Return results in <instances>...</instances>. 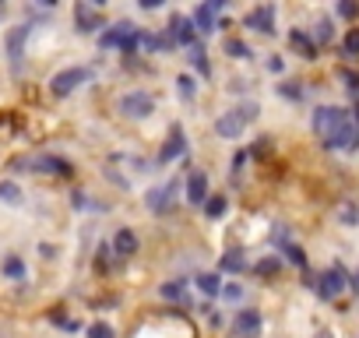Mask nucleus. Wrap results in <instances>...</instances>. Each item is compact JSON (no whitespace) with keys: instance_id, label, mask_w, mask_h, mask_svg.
I'll return each mask as SVG.
<instances>
[{"instance_id":"42","label":"nucleus","mask_w":359,"mask_h":338,"mask_svg":"<svg viewBox=\"0 0 359 338\" xmlns=\"http://www.w3.org/2000/svg\"><path fill=\"white\" fill-rule=\"evenodd\" d=\"M313 338H334V334H331V331H317Z\"/></svg>"},{"instance_id":"24","label":"nucleus","mask_w":359,"mask_h":338,"mask_svg":"<svg viewBox=\"0 0 359 338\" xmlns=\"http://www.w3.org/2000/svg\"><path fill=\"white\" fill-rule=\"evenodd\" d=\"M310 39L317 43V50H320V46H327V43L334 39V22H331L327 15H324V18H317V25H313V36H310Z\"/></svg>"},{"instance_id":"26","label":"nucleus","mask_w":359,"mask_h":338,"mask_svg":"<svg viewBox=\"0 0 359 338\" xmlns=\"http://www.w3.org/2000/svg\"><path fill=\"white\" fill-rule=\"evenodd\" d=\"M275 92L282 99H289V102H303L306 99V85L303 81H282V85H275Z\"/></svg>"},{"instance_id":"30","label":"nucleus","mask_w":359,"mask_h":338,"mask_svg":"<svg viewBox=\"0 0 359 338\" xmlns=\"http://www.w3.org/2000/svg\"><path fill=\"white\" fill-rule=\"evenodd\" d=\"M341 57L345 60H359V29H348L341 36Z\"/></svg>"},{"instance_id":"27","label":"nucleus","mask_w":359,"mask_h":338,"mask_svg":"<svg viewBox=\"0 0 359 338\" xmlns=\"http://www.w3.org/2000/svg\"><path fill=\"white\" fill-rule=\"evenodd\" d=\"M338 222H341L345 229H355V226H359V205H355L352 198L338 205Z\"/></svg>"},{"instance_id":"6","label":"nucleus","mask_w":359,"mask_h":338,"mask_svg":"<svg viewBox=\"0 0 359 338\" xmlns=\"http://www.w3.org/2000/svg\"><path fill=\"white\" fill-rule=\"evenodd\" d=\"M32 39V22H22L15 29H8L4 36V46H8V60H11V71L22 74V57H25V46Z\"/></svg>"},{"instance_id":"2","label":"nucleus","mask_w":359,"mask_h":338,"mask_svg":"<svg viewBox=\"0 0 359 338\" xmlns=\"http://www.w3.org/2000/svg\"><path fill=\"white\" fill-rule=\"evenodd\" d=\"M261 116V106L257 102H240V106H233V109H226L222 116H215V134L222 137V141H236L254 120Z\"/></svg>"},{"instance_id":"31","label":"nucleus","mask_w":359,"mask_h":338,"mask_svg":"<svg viewBox=\"0 0 359 338\" xmlns=\"http://www.w3.org/2000/svg\"><path fill=\"white\" fill-rule=\"evenodd\" d=\"M22 187L15 184V180H0V201H4V205H22Z\"/></svg>"},{"instance_id":"1","label":"nucleus","mask_w":359,"mask_h":338,"mask_svg":"<svg viewBox=\"0 0 359 338\" xmlns=\"http://www.w3.org/2000/svg\"><path fill=\"white\" fill-rule=\"evenodd\" d=\"M310 127L327 151H359V102L345 106H317L310 113Z\"/></svg>"},{"instance_id":"36","label":"nucleus","mask_w":359,"mask_h":338,"mask_svg":"<svg viewBox=\"0 0 359 338\" xmlns=\"http://www.w3.org/2000/svg\"><path fill=\"white\" fill-rule=\"evenodd\" d=\"M338 78H341V85L355 95V102H359V71H348V67H341L338 71Z\"/></svg>"},{"instance_id":"37","label":"nucleus","mask_w":359,"mask_h":338,"mask_svg":"<svg viewBox=\"0 0 359 338\" xmlns=\"http://www.w3.org/2000/svg\"><path fill=\"white\" fill-rule=\"evenodd\" d=\"M226 303H236V299H243V285L240 282H222V292H219Z\"/></svg>"},{"instance_id":"40","label":"nucleus","mask_w":359,"mask_h":338,"mask_svg":"<svg viewBox=\"0 0 359 338\" xmlns=\"http://www.w3.org/2000/svg\"><path fill=\"white\" fill-rule=\"evenodd\" d=\"M268 71H271V74H282V71H285V60H282V57L275 53V57L268 60Z\"/></svg>"},{"instance_id":"11","label":"nucleus","mask_w":359,"mask_h":338,"mask_svg":"<svg viewBox=\"0 0 359 338\" xmlns=\"http://www.w3.org/2000/svg\"><path fill=\"white\" fill-rule=\"evenodd\" d=\"M74 25H78V32L81 36H92L95 29H106V22H102V4H81L74 8Z\"/></svg>"},{"instance_id":"29","label":"nucleus","mask_w":359,"mask_h":338,"mask_svg":"<svg viewBox=\"0 0 359 338\" xmlns=\"http://www.w3.org/2000/svg\"><path fill=\"white\" fill-rule=\"evenodd\" d=\"M158 296H162V299H172V303H176V299H184V296H187V282H184V278L162 282V285H158Z\"/></svg>"},{"instance_id":"25","label":"nucleus","mask_w":359,"mask_h":338,"mask_svg":"<svg viewBox=\"0 0 359 338\" xmlns=\"http://www.w3.org/2000/svg\"><path fill=\"white\" fill-rule=\"evenodd\" d=\"M187 60H191V67H194L201 78H208V74H212V64H208V53H205V46H201V43H194V46H191V57H187Z\"/></svg>"},{"instance_id":"4","label":"nucleus","mask_w":359,"mask_h":338,"mask_svg":"<svg viewBox=\"0 0 359 338\" xmlns=\"http://www.w3.org/2000/svg\"><path fill=\"white\" fill-rule=\"evenodd\" d=\"M116 113L123 120H148L155 113V95L148 88H130L116 99Z\"/></svg>"},{"instance_id":"35","label":"nucleus","mask_w":359,"mask_h":338,"mask_svg":"<svg viewBox=\"0 0 359 338\" xmlns=\"http://www.w3.org/2000/svg\"><path fill=\"white\" fill-rule=\"evenodd\" d=\"M271 243H275L278 250L292 243V233H289V226H285V222H275V229H271Z\"/></svg>"},{"instance_id":"10","label":"nucleus","mask_w":359,"mask_h":338,"mask_svg":"<svg viewBox=\"0 0 359 338\" xmlns=\"http://www.w3.org/2000/svg\"><path fill=\"white\" fill-rule=\"evenodd\" d=\"M165 36H169L172 46H187V50H191L194 43H201L187 15H169V29H165Z\"/></svg>"},{"instance_id":"19","label":"nucleus","mask_w":359,"mask_h":338,"mask_svg":"<svg viewBox=\"0 0 359 338\" xmlns=\"http://www.w3.org/2000/svg\"><path fill=\"white\" fill-rule=\"evenodd\" d=\"M0 275L11 278V282H29V264L18 254H8L4 261H0Z\"/></svg>"},{"instance_id":"23","label":"nucleus","mask_w":359,"mask_h":338,"mask_svg":"<svg viewBox=\"0 0 359 338\" xmlns=\"http://www.w3.org/2000/svg\"><path fill=\"white\" fill-rule=\"evenodd\" d=\"M250 271H254L257 278H275V275H282V257H278V254H268V257L254 261Z\"/></svg>"},{"instance_id":"9","label":"nucleus","mask_w":359,"mask_h":338,"mask_svg":"<svg viewBox=\"0 0 359 338\" xmlns=\"http://www.w3.org/2000/svg\"><path fill=\"white\" fill-rule=\"evenodd\" d=\"M264 331V313L257 306H243L233 320V338H261Z\"/></svg>"},{"instance_id":"32","label":"nucleus","mask_w":359,"mask_h":338,"mask_svg":"<svg viewBox=\"0 0 359 338\" xmlns=\"http://www.w3.org/2000/svg\"><path fill=\"white\" fill-rule=\"evenodd\" d=\"M222 50H226L233 60H250V57H254V50H250L243 39H226V43H222Z\"/></svg>"},{"instance_id":"12","label":"nucleus","mask_w":359,"mask_h":338,"mask_svg":"<svg viewBox=\"0 0 359 338\" xmlns=\"http://www.w3.org/2000/svg\"><path fill=\"white\" fill-rule=\"evenodd\" d=\"M187 151V134H184V127H180V123H172L169 127V137H165V144L158 148V165H169L172 158H180V155H184Z\"/></svg>"},{"instance_id":"8","label":"nucleus","mask_w":359,"mask_h":338,"mask_svg":"<svg viewBox=\"0 0 359 338\" xmlns=\"http://www.w3.org/2000/svg\"><path fill=\"white\" fill-rule=\"evenodd\" d=\"M144 205H148V212L151 215H172V208H176V180L172 184H162V187H151L148 194H144Z\"/></svg>"},{"instance_id":"18","label":"nucleus","mask_w":359,"mask_h":338,"mask_svg":"<svg viewBox=\"0 0 359 338\" xmlns=\"http://www.w3.org/2000/svg\"><path fill=\"white\" fill-rule=\"evenodd\" d=\"M289 46H292L303 60H317V53H320V50H317V43L310 39V32H306V29H289Z\"/></svg>"},{"instance_id":"5","label":"nucleus","mask_w":359,"mask_h":338,"mask_svg":"<svg viewBox=\"0 0 359 338\" xmlns=\"http://www.w3.org/2000/svg\"><path fill=\"white\" fill-rule=\"evenodd\" d=\"M92 81V67H64L50 78V95L53 99H67L71 92H78L81 85Z\"/></svg>"},{"instance_id":"15","label":"nucleus","mask_w":359,"mask_h":338,"mask_svg":"<svg viewBox=\"0 0 359 338\" xmlns=\"http://www.w3.org/2000/svg\"><path fill=\"white\" fill-rule=\"evenodd\" d=\"M109 247H113V254L116 257H134L137 250H141V240H137V233L130 229V226H120L116 233H113V240H109Z\"/></svg>"},{"instance_id":"16","label":"nucleus","mask_w":359,"mask_h":338,"mask_svg":"<svg viewBox=\"0 0 359 338\" xmlns=\"http://www.w3.org/2000/svg\"><path fill=\"white\" fill-rule=\"evenodd\" d=\"M208 177H205V169H194V173L187 177V205H194V208H201L205 201H208Z\"/></svg>"},{"instance_id":"20","label":"nucleus","mask_w":359,"mask_h":338,"mask_svg":"<svg viewBox=\"0 0 359 338\" xmlns=\"http://www.w3.org/2000/svg\"><path fill=\"white\" fill-rule=\"evenodd\" d=\"M247 271V257L243 250H226L219 257V275H243Z\"/></svg>"},{"instance_id":"28","label":"nucleus","mask_w":359,"mask_h":338,"mask_svg":"<svg viewBox=\"0 0 359 338\" xmlns=\"http://www.w3.org/2000/svg\"><path fill=\"white\" fill-rule=\"evenodd\" d=\"M176 92H180V99H184V102H194L198 99V78L194 74H180L176 78Z\"/></svg>"},{"instance_id":"38","label":"nucleus","mask_w":359,"mask_h":338,"mask_svg":"<svg viewBox=\"0 0 359 338\" xmlns=\"http://www.w3.org/2000/svg\"><path fill=\"white\" fill-rule=\"evenodd\" d=\"M334 11H338L341 18H348V22H352V18H359V4H355V0H341V4H338Z\"/></svg>"},{"instance_id":"41","label":"nucleus","mask_w":359,"mask_h":338,"mask_svg":"<svg viewBox=\"0 0 359 338\" xmlns=\"http://www.w3.org/2000/svg\"><path fill=\"white\" fill-rule=\"evenodd\" d=\"M39 254H43V257H46V261H50V257H53V254H57V250H53V247H50V243H39Z\"/></svg>"},{"instance_id":"7","label":"nucleus","mask_w":359,"mask_h":338,"mask_svg":"<svg viewBox=\"0 0 359 338\" xmlns=\"http://www.w3.org/2000/svg\"><path fill=\"white\" fill-rule=\"evenodd\" d=\"M32 173H46V177H60V180H71L74 177V162L71 158H64V155H36V158H29L25 162Z\"/></svg>"},{"instance_id":"3","label":"nucleus","mask_w":359,"mask_h":338,"mask_svg":"<svg viewBox=\"0 0 359 338\" xmlns=\"http://www.w3.org/2000/svg\"><path fill=\"white\" fill-rule=\"evenodd\" d=\"M303 282L324 299V303H334L345 289H348V271H345V264L341 261H334L331 268H324L320 275H310V271H303Z\"/></svg>"},{"instance_id":"34","label":"nucleus","mask_w":359,"mask_h":338,"mask_svg":"<svg viewBox=\"0 0 359 338\" xmlns=\"http://www.w3.org/2000/svg\"><path fill=\"white\" fill-rule=\"evenodd\" d=\"M85 338H116V327L109 320H95L85 327Z\"/></svg>"},{"instance_id":"39","label":"nucleus","mask_w":359,"mask_h":338,"mask_svg":"<svg viewBox=\"0 0 359 338\" xmlns=\"http://www.w3.org/2000/svg\"><path fill=\"white\" fill-rule=\"evenodd\" d=\"M247 158H250L247 151H236V155H233V177H240V173H243V165H247Z\"/></svg>"},{"instance_id":"22","label":"nucleus","mask_w":359,"mask_h":338,"mask_svg":"<svg viewBox=\"0 0 359 338\" xmlns=\"http://www.w3.org/2000/svg\"><path fill=\"white\" fill-rule=\"evenodd\" d=\"M201 208H205V219L219 222V219L229 215V198H226V194H208V201H205Z\"/></svg>"},{"instance_id":"21","label":"nucleus","mask_w":359,"mask_h":338,"mask_svg":"<svg viewBox=\"0 0 359 338\" xmlns=\"http://www.w3.org/2000/svg\"><path fill=\"white\" fill-rule=\"evenodd\" d=\"M194 285H198L208 299H215V296L222 292V275H219V271H198V275H194Z\"/></svg>"},{"instance_id":"13","label":"nucleus","mask_w":359,"mask_h":338,"mask_svg":"<svg viewBox=\"0 0 359 338\" xmlns=\"http://www.w3.org/2000/svg\"><path fill=\"white\" fill-rule=\"evenodd\" d=\"M247 29L261 32V36H275V4H261V8H250L247 18H243Z\"/></svg>"},{"instance_id":"14","label":"nucleus","mask_w":359,"mask_h":338,"mask_svg":"<svg viewBox=\"0 0 359 338\" xmlns=\"http://www.w3.org/2000/svg\"><path fill=\"white\" fill-rule=\"evenodd\" d=\"M134 29H137L134 22H113V25H106V32L99 36V46H102V50H123V43L130 39Z\"/></svg>"},{"instance_id":"33","label":"nucleus","mask_w":359,"mask_h":338,"mask_svg":"<svg viewBox=\"0 0 359 338\" xmlns=\"http://www.w3.org/2000/svg\"><path fill=\"white\" fill-rule=\"evenodd\" d=\"M278 254H285V261H289V264H296L299 271H306V250H303L299 243H289V247H282Z\"/></svg>"},{"instance_id":"17","label":"nucleus","mask_w":359,"mask_h":338,"mask_svg":"<svg viewBox=\"0 0 359 338\" xmlns=\"http://www.w3.org/2000/svg\"><path fill=\"white\" fill-rule=\"evenodd\" d=\"M187 18H191V25H194L198 39H201V36H212V32L219 29V22H215V11H212V4H201V8H194V15H187Z\"/></svg>"}]
</instances>
